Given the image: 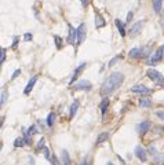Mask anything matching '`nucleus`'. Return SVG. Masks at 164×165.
<instances>
[{
    "label": "nucleus",
    "instance_id": "obj_18",
    "mask_svg": "<svg viewBox=\"0 0 164 165\" xmlns=\"http://www.w3.org/2000/svg\"><path fill=\"white\" fill-rule=\"evenodd\" d=\"M153 3V10H155L156 14H159L161 11V7H163V0H152Z\"/></svg>",
    "mask_w": 164,
    "mask_h": 165
},
{
    "label": "nucleus",
    "instance_id": "obj_11",
    "mask_svg": "<svg viewBox=\"0 0 164 165\" xmlns=\"http://www.w3.org/2000/svg\"><path fill=\"white\" fill-rule=\"evenodd\" d=\"M135 156H137L142 162H145V161L148 160V156H146L145 149L142 147V146H137V147H135Z\"/></svg>",
    "mask_w": 164,
    "mask_h": 165
},
{
    "label": "nucleus",
    "instance_id": "obj_2",
    "mask_svg": "<svg viewBox=\"0 0 164 165\" xmlns=\"http://www.w3.org/2000/svg\"><path fill=\"white\" fill-rule=\"evenodd\" d=\"M148 77L151 79L155 84H157V85H164V77H163V74L160 73V72H157L156 69H149L148 70Z\"/></svg>",
    "mask_w": 164,
    "mask_h": 165
},
{
    "label": "nucleus",
    "instance_id": "obj_34",
    "mask_svg": "<svg viewBox=\"0 0 164 165\" xmlns=\"http://www.w3.org/2000/svg\"><path fill=\"white\" fill-rule=\"evenodd\" d=\"M18 45V37H14V43H13V48H17Z\"/></svg>",
    "mask_w": 164,
    "mask_h": 165
},
{
    "label": "nucleus",
    "instance_id": "obj_24",
    "mask_svg": "<svg viewBox=\"0 0 164 165\" xmlns=\"http://www.w3.org/2000/svg\"><path fill=\"white\" fill-rule=\"evenodd\" d=\"M54 121H55V114L54 113H50L48 117H47V125H48V127H53Z\"/></svg>",
    "mask_w": 164,
    "mask_h": 165
},
{
    "label": "nucleus",
    "instance_id": "obj_20",
    "mask_svg": "<svg viewBox=\"0 0 164 165\" xmlns=\"http://www.w3.org/2000/svg\"><path fill=\"white\" fill-rule=\"evenodd\" d=\"M109 132H101L99 134V136H98V138H97V144H101V143H104L105 142V140H108V138H109Z\"/></svg>",
    "mask_w": 164,
    "mask_h": 165
},
{
    "label": "nucleus",
    "instance_id": "obj_38",
    "mask_svg": "<svg viewBox=\"0 0 164 165\" xmlns=\"http://www.w3.org/2000/svg\"><path fill=\"white\" fill-rule=\"evenodd\" d=\"M157 116H159L160 118H164V113H157Z\"/></svg>",
    "mask_w": 164,
    "mask_h": 165
},
{
    "label": "nucleus",
    "instance_id": "obj_9",
    "mask_svg": "<svg viewBox=\"0 0 164 165\" xmlns=\"http://www.w3.org/2000/svg\"><path fill=\"white\" fill-rule=\"evenodd\" d=\"M86 32H87L86 25L82 23V25L77 28V44L76 45H80L83 41H84V39H86Z\"/></svg>",
    "mask_w": 164,
    "mask_h": 165
},
{
    "label": "nucleus",
    "instance_id": "obj_5",
    "mask_svg": "<svg viewBox=\"0 0 164 165\" xmlns=\"http://www.w3.org/2000/svg\"><path fill=\"white\" fill-rule=\"evenodd\" d=\"M75 91H90L91 89V83L88 80H80L75 84Z\"/></svg>",
    "mask_w": 164,
    "mask_h": 165
},
{
    "label": "nucleus",
    "instance_id": "obj_25",
    "mask_svg": "<svg viewBox=\"0 0 164 165\" xmlns=\"http://www.w3.org/2000/svg\"><path fill=\"white\" fill-rule=\"evenodd\" d=\"M54 40H55V45H57V48L61 50V47H62V39H61L59 36H54Z\"/></svg>",
    "mask_w": 164,
    "mask_h": 165
},
{
    "label": "nucleus",
    "instance_id": "obj_7",
    "mask_svg": "<svg viewBox=\"0 0 164 165\" xmlns=\"http://www.w3.org/2000/svg\"><path fill=\"white\" fill-rule=\"evenodd\" d=\"M86 66H87V63L86 62H83V63H80L76 69H75V72H73V76H72V79H70V84H73L75 81L77 80L79 77H80V74L83 73V70L86 69Z\"/></svg>",
    "mask_w": 164,
    "mask_h": 165
},
{
    "label": "nucleus",
    "instance_id": "obj_27",
    "mask_svg": "<svg viewBox=\"0 0 164 165\" xmlns=\"http://www.w3.org/2000/svg\"><path fill=\"white\" fill-rule=\"evenodd\" d=\"M6 101H7V91L3 89V91H1V106L6 103Z\"/></svg>",
    "mask_w": 164,
    "mask_h": 165
},
{
    "label": "nucleus",
    "instance_id": "obj_23",
    "mask_svg": "<svg viewBox=\"0 0 164 165\" xmlns=\"http://www.w3.org/2000/svg\"><path fill=\"white\" fill-rule=\"evenodd\" d=\"M23 144H25V139L23 138H17L14 140V146L15 147H22Z\"/></svg>",
    "mask_w": 164,
    "mask_h": 165
},
{
    "label": "nucleus",
    "instance_id": "obj_31",
    "mask_svg": "<svg viewBox=\"0 0 164 165\" xmlns=\"http://www.w3.org/2000/svg\"><path fill=\"white\" fill-rule=\"evenodd\" d=\"M32 33H25V36H23V40L25 41H29V40H32Z\"/></svg>",
    "mask_w": 164,
    "mask_h": 165
},
{
    "label": "nucleus",
    "instance_id": "obj_39",
    "mask_svg": "<svg viewBox=\"0 0 164 165\" xmlns=\"http://www.w3.org/2000/svg\"><path fill=\"white\" fill-rule=\"evenodd\" d=\"M108 165H113V164H112V162H109V164H108Z\"/></svg>",
    "mask_w": 164,
    "mask_h": 165
},
{
    "label": "nucleus",
    "instance_id": "obj_4",
    "mask_svg": "<svg viewBox=\"0 0 164 165\" xmlns=\"http://www.w3.org/2000/svg\"><path fill=\"white\" fill-rule=\"evenodd\" d=\"M68 29H69V35H68V43L70 45H75V43L77 44V29H75V28L69 23L68 25Z\"/></svg>",
    "mask_w": 164,
    "mask_h": 165
},
{
    "label": "nucleus",
    "instance_id": "obj_28",
    "mask_svg": "<svg viewBox=\"0 0 164 165\" xmlns=\"http://www.w3.org/2000/svg\"><path fill=\"white\" fill-rule=\"evenodd\" d=\"M6 61V48H1V51H0V62L3 63Z\"/></svg>",
    "mask_w": 164,
    "mask_h": 165
},
{
    "label": "nucleus",
    "instance_id": "obj_36",
    "mask_svg": "<svg viewBox=\"0 0 164 165\" xmlns=\"http://www.w3.org/2000/svg\"><path fill=\"white\" fill-rule=\"evenodd\" d=\"M82 165H90V164H88V161H87V158H84V160H83Z\"/></svg>",
    "mask_w": 164,
    "mask_h": 165
},
{
    "label": "nucleus",
    "instance_id": "obj_3",
    "mask_svg": "<svg viewBox=\"0 0 164 165\" xmlns=\"http://www.w3.org/2000/svg\"><path fill=\"white\" fill-rule=\"evenodd\" d=\"M163 59H164V45H161L153 55H151V58L148 59V63L149 65H156V63H159Z\"/></svg>",
    "mask_w": 164,
    "mask_h": 165
},
{
    "label": "nucleus",
    "instance_id": "obj_17",
    "mask_svg": "<svg viewBox=\"0 0 164 165\" xmlns=\"http://www.w3.org/2000/svg\"><path fill=\"white\" fill-rule=\"evenodd\" d=\"M108 105H109V99H108V96H105V98L102 99V102H101L99 107H101V113H102V116H105L106 110H108Z\"/></svg>",
    "mask_w": 164,
    "mask_h": 165
},
{
    "label": "nucleus",
    "instance_id": "obj_1",
    "mask_svg": "<svg viewBox=\"0 0 164 165\" xmlns=\"http://www.w3.org/2000/svg\"><path fill=\"white\" fill-rule=\"evenodd\" d=\"M123 81H124L123 73H120V72H113V73L104 81V84L101 85V94L104 95V96L110 95L112 92H114L120 85L123 84Z\"/></svg>",
    "mask_w": 164,
    "mask_h": 165
},
{
    "label": "nucleus",
    "instance_id": "obj_26",
    "mask_svg": "<svg viewBox=\"0 0 164 165\" xmlns=\"http://www.w3.org/2000/svg\"><path fill=\"white\" fill-rule=\"evenodd\" d=\"M28 134L31 135V136H32V135H35V134H37L36 127H35V125H32V127H29V128H28Z\"/></svg>",
    "mask_w": 164,
    "mask_h": 165
},
{
    "label": "nucleus",
    "instance_id": "obj_33",
    "mask_svg": "<svg viewBox=\"0 0 164 165\" xmlns=\"http://www.w3.org/2000/svg\"><path fill=\"white\" fill-rule=\"evenodd\" d=\"M132 17H134V13H132V11H130V13L127 14V22H131Z\"/></svg>",
    "mask_w": 164,
    "mask_h": 165
},
{
    "label": "nucleus",
    "instance_id": "obj_21",
    "mask_svg": "<svg viewBox=\"0 0 164 165\" xmlns=\"http://www.w3.org/2000/svg\"><path fill=\"white\" fill-rule=\"evenodd\" d=\"M128 55H130L131 58H141V48H132V50H130Z\"/></svg>",
    "mask_w": 164,
    "mask_h": 165
},
{
    "label": "nucleus",
    "instance_id": "obj_12",
    "mask_svg": "<svg viewBox=\"0 0 164 165\" xmlns=\"http://www.w3.org/2000/svg\"><path fill=\"white\" fill-rule=\"evenodd\" d=\"M36 81H37V76H33L31 80H29V83L26 84V87H25V89H23V94L28 95L31 91L33 89V87H35V84H36Z\"/></svg>",
    "mask_w": 164,
    "mask_h": 165
},
{
    "label": "nucleus",
    "instance_id": "obj_6",
    "mask_svg": "<svg viewBox=\"0 0 164 165\" xmlns=\"http://www.w3.org/2000/svg\"><path fill=\"white\" fill-rule=\"evenodd\" d=\"M143 23L145 21H138L130 28V37H135L138 33H141V29L143 28Z\"/></svg>",
    "mask_w": 164,
    "mask_h": 165
},
{
    "label": "nucleus",
    "instance_id": "obj_37",
    "mask_svg": "<svg viewBox=\"0 0 164 165\" xmlns=\"http://www.w3.org/2000/svg\"><path fill=\"white\" fill-rule=\"evenodd\" d=\"M161 26H163V29H164V11H163V18H161Z\"/></svg>",
    "mask_w": 164,
    "mask_h": 165
},
{
    "label": "nucleus",
    "instance_id": "obj_8",
    "mask_svg": "<svg viewBox=\"0 0 164 165\" xmlns=\"http://www.w3.org/2000/svg\"><path fill=\"white\" fill-rule=\"evenodd\" d=\"M134 94H141V95H149L152 92V88H148L145 85H134L131 88Z\"/></svg>",
    "mask_w": 164,
    "mask_h": 165
},
{
    "label": "nucleus",
    "instance_id": "obj_16",
    "mask_svg": "<svg viewBox=\"0 0 164 165\" xmlns=\"http://www.w3.org/2000/svg\"><path fill=\"white\" fill-rule=\"evenodd\" d=\"M61 165H72L70 157H69L66 150H62V156H61Z\"/></svg>",
    "mask_w": 164,
    "mask_h": 165
},
{
    "label": "nucleus",
    "instance_id": "obj_14",
    "mask_svg": "<svg viewBox=\"0 0 164 165\" xmlns=\"http://www.w3.org/2000/svg\"><path fill=\"white\" fill-rule=\"evenodd\" d=\"M114 25H116V28H117L120 36L124 37V36H126V26H124V22L123 21H120V19H116V21H114Z\"/></svg>",
    "mask_w": 164,
    "mask_h": 165
},
{
    "label": "nucleus",
    "instance_id": "obj_19",
    "mask_svg": "<svg viewBox=\"0 0 164 165\" xmlns=\"http://www.w3.org/2000/svg\"><path fill=\"white\" fill-rule=\"evenodd\" d=\"M149 55H152V47L146 45L143 48H141V58H148Z\"/></svg>",
    "mask_w": 164,
    "mask_h": 165
},
{
    "label": "nucleus",
    "instance_id": "obj_22",
    "mask_svg": "<svg viewBox=\"0 0 164 165\" xmlns=\"http://www.w3.org/2000/svg\"><path fill=\"white\" fill-rule=\"evenodd\" d=\"M139 106H141V107H149V106H152V99H148V98L139 99Z\"/></svg>",
    "mask_w": 164,
    "mask_h": 165
},
{
    "label": "nucleus",
    "instance_id": "obj_30",
    "mask_svg": "<svg viewBox=\"0 0 164 165\" xmlns=\"http://www.w3.org/2000/svg\"><path fill=\"white\" fill-rule=\"evenodd\" d=\"M119 59H120V57H119V55H117V57H114V58H113V59H112V61H110V62H109V65H108V67L113 66V65H114V63H116V62H117Z\"/></svg>",
    "mask_w": 164,
    "mask_h": 165
},
{
    "label": "nucleus",
    "instance_id": "obj_35",
    "mask_svg": "<svg viewBox=\"0 0 164 165\" xmlns=\"http://www.w3.org/2000/svg\"><path fill=\"white\" fill-rule=\"evenodd\" d=\"M82 1V4H83V7H86L87 4H88V0H80Z\"/></svg>",
    "mask_w": 164,
    "mask_h": 165
},
{
    "label": "nucleus",
    "instance_id": "obj_13",
    "mask_svg": "<svg viewBox=\"0 0 164 165\" xmlns=\"http://www.w3.org/2000/svg\"><path fill=\"white\" fill-rule=\"evenodd\" d=\"M149 128H151V123L149 121H142L141 124L138 125V131H139L141 135H145L149 131Z\"/></svg>",
    "mask_w": 164,
    "mask_h": 165
},
{
    "label": "nucleus",
    "instance_id": "obj_15",
    "mask_svg": "<svg viewBox=\"0 0 164 165\" xmlns=\"http://www.w3.org/2000/svg\"><path fill=\"white\" fill-rule=\"evenodd\" d=\"M79 105H80L79 99H75V101H73V103H72V106H70V112H69V118H73V117H75V114L77 113Z\"/></svg>",
    "mask_w": 164,
    "mask_h": 165
},
{
    "label": "nucleus",
    "instance_id": "obj_10",
    "mask_svg": "<svg viewBox=\"0 0 164 165\" xmlns=\"http://www.w3.org/2000/svg\"><path fill=\"white\" fill-rule=\"evenodd\" d=\"M105 25H106L105 18L102 17V14H101L99 11L95 8V26H97V29H99V28H104Z\"/></svg>",
    "mask_w": 164,
    "mask_h": 165
},
{
    "label": "nucleus",
    "instance_id": "obj_29",
    "mask_svg": "<svg viewBox=\"0 0 164 165\" xmlns=\"http://www.w3.org/2000/svg\"><path fill=\"white\" fill-rule=\"evenodd\" d=\"M21 74V69H17V70L13 73V76H11V80H14V79H17V77Z\"/></svg>",
    "mask_w": 164,
    "mask_h": 165
},
{
    "label": "nucleus",
    "instance_id": "obj_32",
    "mask_svg": "<svg viewBox=\"0 0 164 165\" xmlns=\"http://www.w3.org/2000/svg\"><path fill=\"white\" fill-rule=\"evenodd\" d=\"M37 149H44V138H41L39 140V144H37Z\"/></svg>",
    "mask_w": 164,
    "mask_h": 165
}]
</instances>
